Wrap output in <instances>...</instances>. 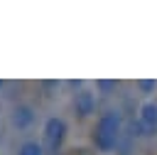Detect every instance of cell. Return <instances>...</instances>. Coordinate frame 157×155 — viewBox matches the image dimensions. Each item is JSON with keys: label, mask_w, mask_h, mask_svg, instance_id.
<instances>
[{"label": "cell", "mask_w": 157, "mask_h": 155, "mask_svg": "<svg viewBox=\"0 0 157 155\" xmlns=\"http://www.w3.org/2000/svg\"><path fill=\"white\" fill-rule=\"evenodd\" d=\"M120 130H123V116L118 111H105L98 116L96 123V133H93V145L101 153H110L115 150L118 140H120Z\"/></svg>", "instance_id": "6da1fadb"}, {"label": "cell", "mask_w": 157, "mask_h": 155, "mask_svg": "<svg viewBox=\"0 0 157 155\" xmlns=\"http://www.w3.org/2000/svg\"><path fill=\"white\" fill-rule=\"evenodd\" d=\"M66 133H69L66 121L61 116H49L44 121V125H42V145H44V150L56 155L61 143H64V138H66Z\"/></svg>", "instance_id": "7a4b0ae2"}, {"label": "cell", "mask_w": 157, "mask_h": 155, "mask_svg": "<svg viewBox=\"0 0 157 155\" xmlns=\"http://www.w3.org/2000/svg\"><path fill=\"white\" fill-rule=\"evenodd\" d=\"M34 121H37V111L29 103H17L10 111V125L15 130H29L34 125Z\"/></svg>", "instance_id": "3957f363"}, {"label": "cell", "mask_w": 157, "mask_h": 155, "mask_svg": "<svg viewBox=\"0 0 157 155\" xmlns=\"http://www.w3.org/2000/svg\"><path fill=\"white\" fill-rule=\"evenodd\" d=\"M74 111H76L81 118L93 116V113H96V91H91V89L76 91V93H74Z\"/></svg>", "instance_id": "277c9868"}, {"label": "cell", "mask_w": 157, "mask_h": 155, "mask_svg": "<svg viewBox=\"0 0 157 155\" xmlns=\"http://www.w3.org/2000/svg\"><path fill=\"white\" fill-rule=\"evenodd\" d=\"M137 121H140V128L147 130V135L157 133V103H155V101H145V103L140 106Z\"/></svg>", "instance_id": "5b68a950"}, {"label": "cell", "mask_w": 157, "mask_h": 155, "mask_svg": "<svg viewBox=\"0 0 157 155\" xmlns=\"http://www.w3.org/2000/svg\"><path fill=\"white\" fill-rule=\"evenodd\" d=\"M17 155H44V145L42 140H25L17 148Z\"/></svg>", "instance_id": "8992f818"}, {"label": "cell", "mask_w": 157, "mask_h": 155, "mask_svg": "<svg viewBox=\"0 0 157 155\" xmlns=\"http://www.w3.org/2000/svg\"><path fill=\"white\" fill-rule=\"evenodd\" d=\"M137 86H140L142 91H155V89H157V81H137Z\"/></svg>", "instance_id": "52a82bcc"}, {"label": "cell", "mask_w": 157, "mask_h": 155, "mask_svg": "<svg viewBox=\"0 0 157 155\" xmlns=\"http://www.w3.org/2000/svg\"><path fill=\"white\" fill-rule=\"evenodd\" d=\"M96 86H98V89H103V91H108V89H113V81H98Z\"/></svg>", "instance_id": "ba28073f"}, {"label": "cell", "mask_w": 157, "mask_h": 155, "mask_svg": "<svg viewBox=\"0 0 157 155\" xmlns=\"http://www.w3.org/2000/svg\"><path fill=\"white\" fill-rule=\"evenodd\" d=\"M0 89H2V81H0Z\"/></svg>", "instance_id": "9c48e42d"}, {"label": "cell", "mask_w": 157, "mask_h": 155, "mask_svg": "<svg viewBox=\"0 0 157 155\" xmlns=\"http://www.w3.org/2000/svg\"><path fill=\"white\" fill-rule=\"evenodd\" d=\"M56 155H61V153H56Z\"/></svg>", "instance_id": "30bf717a"}]
</instances>
